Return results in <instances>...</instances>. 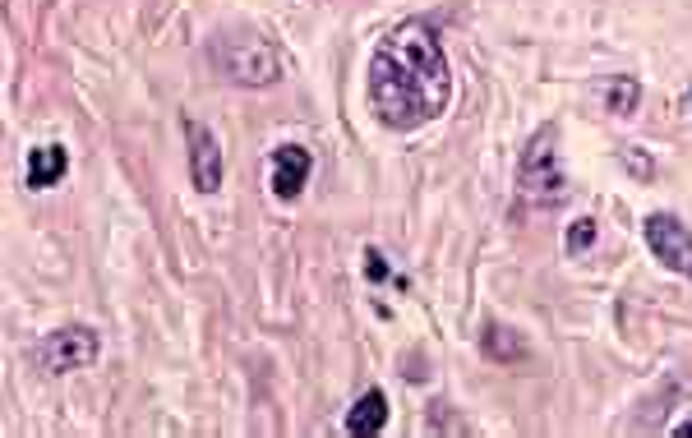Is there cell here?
<instances>
[{"mask_svg":"<svg viewBox=\"0 0 692 438\" xmlns=\"http://www.w3.org/2000/svg\"><path fill=\"white\" fill-rule=\"evenodd\" d=\"M448 97H453V74L430 24L411 19L383 37L370 60V107L388 130L430 125L434 116H443Z\"/></svg>","mask_w":692,"mask_h":438,"instance_id":"1","label":"cell"},{"mask_svg":"<svg viewBox=\"0 0 692 438\" xmlns=\"http://www.w3.org/2000/svg\"><path fill=\"white\" fill-rule=\"evenodd\" d=\"M517 194L536 208L563 199V162H559V130L554 125H540L522 148V162H517Z\"/></svg>","mask_w":692,"mask_h":438,"instance_id":"2","label":"cell"},{"mask_svg":"<svg viewBox=\"0 0 692 438\" xmlns=\"http://www.w3.org/2000/svg\"><path fill=\"white\" fill-rule=\"evenodd\" d=\"M217 70L227 74L231 83H245V88H263V83H277L282 74V60H277L273 42L263 33H250V28H236V33L217 37Z\"/></svg>","mask_w":692,"mask_h":438,"instance_id":"3","label":"cell"},{"mask_svg":"<svg viewBox=\"0 0 692 438\" xmlns=\"http://www.w3.org/2000/svg\"><path fill=\"white\" fill-rule=\"evenodd\" d=\"M37 360H42L47 374H70V369L93 365L97 360V332L93 328H56L51 337H42Z\"/></svg>","mask_w":692,"mask_h":438,"instance_id":"4","label":"cell"},{"mask_svg":"<svg viewBox=\"0 0 692 438\" xmlns=\"http://www.w3.org/2000/svg\"><path fill=\"white\" fill-rule=\"evenodd\" d=\"M646 245H651V254L665 263L669 273L692 277V236L679 217H669V213L646 217Z\"/></svg>","mask_w":692,"mask_h":438,"instance_id":"5","label":"cell"},{"mask_svg":"<svg viewBox=\"0 0 692 438\" xmlns=\"http://www.w3.org/2000/svg\"><path fill=\"white\" fill-rule=\"evenodd\" d=\"M185 134H190V180H194V190L217 194L222 190V171H227V162H222V143H217L213 130L199 125V120H190Z\"/></svg>","mask_w":692,"mask_h":438,"instance_id":"6","label":"cell"},{"mask_svg":"<svg viewBox=\"0 0 692 438\" xmlns=\"http://www.w3.org/2000/svg\"><path fill=\"white\" fill-rule=\"evenodd\" d=\"M314 171V157L310 148H300V143H282V148H273V194L277 199H296L300 190H305V180H310Z\"/></svg>","mask_w":692,"mask_h":438,"instance_id":"7","label":"cell"},{"mask_svg":"<svg viewBox=\"0 0 692 438\" xmlns=\"http://www.w3.org/2000/svg\"><path fill=\"white\" fill-rule=\"evenodd\" d=\"M383 425H388V397H383L379 388H370L351 411H346V434H356V438L379 434Z\"/></svg>","mask_w":692,"mask_h":438,"instance_id":"8","label":"cell"},{"mask_svg":"<svg viewBox=\"0 0 692 438\" xmlns=\"http://www.w3.org/2000/svg\"><path fill=\"white\" fill-rule=\"evenodd\" d=\"M65 166H70V157H65L60 143H47V148L28 153V190H51V185H60L65 180Z\"/></svg>","mask_w":692,"mask_h":438,"instance_id":"9","label":"cell"},{"mask_svg":"<svg viewBox=\"0 0 692 438\" xmlns=\"http://www.w3.org/2000/svg\"><path fill=\"white\" fill-rule=\"evenodd\" d=\"M600 102H605L609 116H633L637 102H642V83H637V79H623V74H614V79L600 83Z\"/></svg>","mask_w":692,"mask_h":438,"instance_id":"10","label":"cell"},{"mask_svg":"<svg viewBox=\"0 0 692 438\" xmlns=\"http://www.w3.org/2000/svg\"><path fill=\"white\" fill-rule=\"evenodd\" d=\"M485 351L494 360H517L522 356V337L513 328H503V323H485Z\"/></svg>","mask_w":692,"mask_h":438,"instance_id":"11","label":"cell"},{"mask_svg":"<svg viewBox=\"0 0 692 438\" xmlns=\"http://www.w3.org/2000/svg\"><path fill=\"white\" fill-rule=\"evenodd\" d=\"M591 245H596V217H577L573 231H568V254H582Z\"/></svg>","mask_w":692,"mask_h":438,"instance_id":"12","label":"cell"},{"mask_svg":"<svg viewBox=\"0 0 692 438\" xmlns=\"http://www.w3.org/2000/svg\"><path fill=\"white\" fill-rule=\"evenodd\" d=\"M623 166H628V171H637V176H651V162H646L642 157V148H623Z\"/></svg>","mask_w":692,"mask_h":438,"instance_id":"13","label":"cell"},{"mask_svg":"<svg viewBox=\"0 0 692 438\" xmlns=\"http://www.w3.org/2000/svg\"><path fill=\"white\" fill-rule=\"evenodd\" d=\"M365 273H370V282H383V277H388V263H383V254H365Z\"/></svg>","mask_w":692,"mask_h":438,"instance_id":"14","label":"cell"},{"mask_svg":"<svg viewBox=\"0 0 692 438\" xmlns=\"http://www.w3.org/2000/svg\"><path fill=\"white\" fill-rule=\"evenodd\" d=\"M674 438H692V420H688V425H679V429H674Z\"/></svg>","mask_w":692,"mask_h":438,"instance_id":"15","label":"cell"},{"mask_svg":"<svg viewBox=\"0 0 692 438\" xmlns=\"http://www.w3.org/2000/svg\"><path fill=\"white\" fill-rule=\"evenodd\" d=\"M688 102H692V93H688Z\"/></svg>","mask_w":692,"mask_h":438,"instance_id":"16","label":"cell"}]
</instances>
